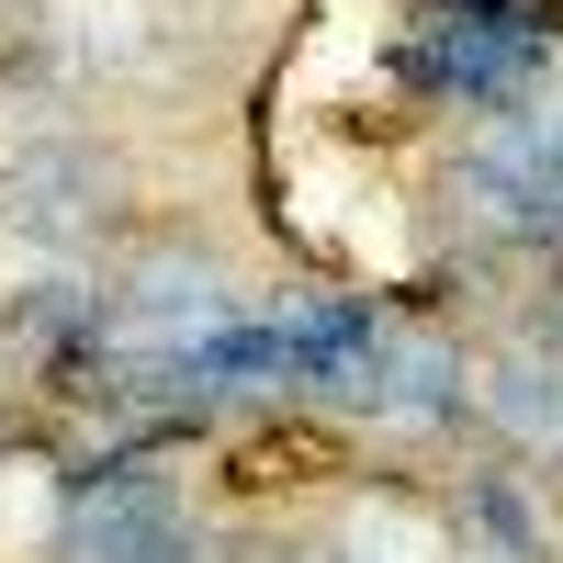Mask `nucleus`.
Returning <instances> with one entry per match:
<instances>
[{
	"label": "nucleus",
	"mask_w": 563,
	"mask_h": 563,
	"mask_svg": "<svg viewBox=\"0 0 563 563\" xmlns=\"http://www.w3.org/2000/svg\"><path fill=\"white\" fill-rule=\"evenodd\" d=\"M541 57V23L519 12V0H429L406 34V79H429V90H507V79H530Z\"/></svg>",
	"instance_id": "nucleus-1"
},
{
	"label": "nucleus",
	"mask_w": 563,
	"mask_h": 563,
	"mask_svg": "<svg viewBox=\"0 0 563 563\" xmlns=\"http://www.w3.org/2000/svg\"><path fill=\"white\" fill-rule=\"evenodd\" d=\"M552 350H563V316H552Z\"/></svg>",
	"instance_id": "nucleus-2"
}]
</instances>
